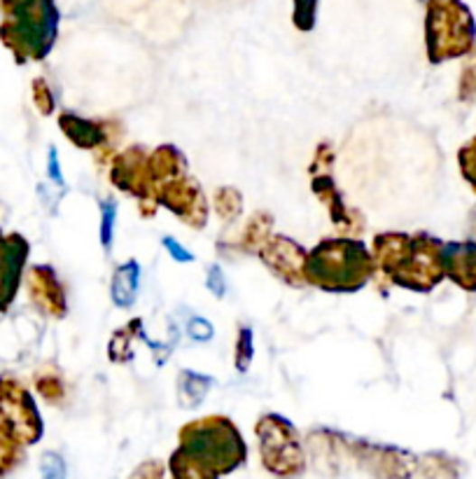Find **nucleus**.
I'll return each mask as SVG.
<instances>
[{
  "label": "nucleus",
  "mask_w": 476,
  "mask_h": 479,
  "mask_svg": "<svg viewBox=\"0 0 476 479\" xmlns=\"http://www.w3.org/2000/svg\"><path fill=\"white\" fill-rule=\"evenodd\" d=\"M376 265L362 239H322L306 255V283L325 293H358L374 277Z\"/></svg>",
  "instance_id": "obj_1"
},
{
  "label": "nucleus",
  "mask_w": 476,
  "mask_h": 479,
  "mask_svg": "<svg viewBox=\"0 0 476 479\" xmlns=\"http://www.w3.org/2000/svg\"><path fill=\"white\" fill-rule=\"evenodd\" d=\"M178 437L180 446L215 474L234 473L247 458L241 430L227 417L196 418L180 428Z\"/></svg>",
  "instance_id": "obj_2"
},
{
  "label": "nucleus",
  "mask_w": 476,
  "mask_h": 479,
  "mask_svg": "<svg viewBox=\"0 0 476 479\" xmlns=\"http://www.w3.org/2000/svg\"><path fill=\"white\" fill-rule=\"evenodd\" d=\"M474 45V14L462 0H427L425 47L432 63L467 57Z\"/></svg>",
  "instance_id": "obj_3"
},
{
  "label": "nucleus",
  "mask_w": 476,
  "mask_h": 479,
  "mask_svg": "<svg viewBox=\"0 0 476 479\" xmlns=\"http://www.w3.org/2000/svg\"><path fill=\"white\" fill-rule=\"evenodd\" d=\"M59 10L54 0H17L3 23V40L19 59H45L54 47Z\"/></svg>",
  "instance_id": "obj_4"
},
{
  "label": "nucleus",
  "mask_w": 476,
  "mask_h": 479,
  "mask_svg": "<svg viewBox=\"0 0 476 479\" xmlns=\"http://www.w3.org/2000/svg\"><path fill=\"white\" fill-rule=\"evenodd\" d=\"M264 468L274 477L297 479L306 470V454L297 428L280 414H264L255 426Z\"/></svg>",
  "instance_id": "obj_5"
},
{
  "label": "nucleus",
  "mask_w": 476,
  "mask_h": 479,
  "mask_svg": "<svg viewBox=\"0 0 476 479\" xmlns=\"http://www.w3.org/2000/svg\"><path fill=\"white\" fill-rule=\"evenodd\" d=\"M446 278L443 271V241L418 231L411 237V249L390 283L414 293H430Z\"/></svg>",
  "instance_id": "obj_6"
},
{
  "label": "nucleus",
  "mask_w": 476,
  "mask_h": 479,
  "mask_svg": "<svg viewBox=\"0 0 476 479\" xmlns=\"http://www.w3.org/2000/svg\"><path fill=\"white\" fill-rule=\"evenodd\" d=\"M0 430L19 445H35L42 437V418L33 398L14 379H0Z\"/></svg>",
  "instance_id": "obj_7"
},
{
  "label": "nucleus",
  "mask_w": 476,
  "mask_h": 479,
  "mask_svg": "<svg viewBox=\"0 0 476 479\" xmlns=\"http://www.w3.org/2000/svg\"><path fill=\"white\" fill-rule=\"evenodd\" d=\"M147 150L143 146H131L124 153L115 155L110 162V181L117 190L126 192L138 199L140 215L152 218L157 213L159 203L152 197L150 166H147Z\"/></svg>",
  "instance_id": "obj_8"
},
{
  "label": "nucleus",
  "mask_w": 476,
  "mask_h": 479,
  "mask_svg": "<svg viewBox=\"0 0 476 479\" xmlns=\"http://www.w3.org/2000/svg\"><path fill=\"white\" fill-rule=\"evenodd\" d=\"M348 451L358 461L359 468L367 470L376 479H411L418 468V458L399 446L350 440Z\"/></svg>",
  "instance_id": "obj_9"
},
{
  "label": "nucleus",
  "mask_w": 476,
  "mask_h": 479,
  "mask_svg": "<svg viewBox=\"0 0 476 479\" xmlns=\"http://www.w3.org/2000/svg\"><path fill=\"white\" fill-rule=\"evenodd\" d=\"M63 136L79 150H91L98 164H110L117 150L119 127L112 122H96V119L79 117L75 113H61L59 117Z\"/></svg>",
  "instance_id": "obj_10"
},
{
  "label": "nucleus",
  "mask_w": 476,
  "mask_h": 479,
  "mask_svg": "<svg viewBox=\"0 0 476 479\" xmlns=\"http://www.w3.org/2000/svg\"><path fill=\"white\" fill-rule=\"evenodd\" d=\"M154 202L159 206H166L173 215H178L180 222L190 225L191 230H201L208 222V203L203 197V190L194 178L187 174L178 175L173 181L163 183L154 190Z\"/></svg>",
  "instance_id": "obj_11"
},
{
  "label": "nucleus",
  "mask_w": 476,
  "mask_h": 479,
  "mask_svg": "<svg viewBox=\"0 0 476 479\" xmlns=\"http://www.w3.org/2000/svg\"><path fill=\"white\" fill-rule=\"evenodd\" d=\"M257 255L264 265H266V269L283 283H287L292 287L308 286L306 274H303L308 253L294 239L275 234V237H271L269 241L264 243Z\"/></svg>",
  "instance_id": "obj_12"
},
{
  "label": "nucleus",
  "mask_w": 476,
  "mask_h": 479,
  "mask_svg": "<svg viewBox=\"0 0 476 479\" xmlns=\"http://www.w3.org/2000/svg\"><path fill=\"white\" fill-rule=\"evenodd\" d=\"M311 190H313L315 197L322 202V206H325L327 213H330L331 225H334L336 230L341 231V234H348V237H359V234H362V215H359L353 206H348L341 190L336 187L334 178H331L330 174L313 175Z\"/></svg>",
  "instance_id": "obj_13"
},
{
  "label": "nucleus",
  "mask_w": 476,
  "mask_h": 479,
  "mask_svg": "<svg viewBox=\"0 0 476 479\" xmlns=\"http://www.w3.org/2000/svg\"><path fill=\"white\" fill-rule=\"evenodd\" d=\"M28 290H31V299L35 302L42 314L54 318H63L68 311L66 290L56 278L54 269L47 265H38L28 274Z\"/></svg>",
  "instance_id": "obj_14"
},
{
  "label": "nucleus",
  "mask_w": 476,
  "mask_h": 479,
  "mask_svg": "<svg viewBox=\"0 0 476 479\" xmlns=\"http://www.w3.org/2000/svg\"><path fill=\"white\" fill-rule=\"evenodd\" d=\"M26 255L28 243L19 234L0 239V309H7L14 299Z\"/></svg>",
  "instance_id": "obj_15"
},
{
  "label": "nucleus",
  "mask_w": 476,
  "mask_h": 479,
  "mask_svg": "<svg viewBox=\"0 0 476 479\" xmlns=\"http://www.w3.org/2000/svg\"><path fill=\"white\" fill-rule=\"evenodd\" d=\"M443 271L446 278L467 293H476V241L443 243Z\"/></svg>",
  "instance_id": "obj_16"
},
{
  "label": "nucleus",
  "mask_w": 476,
  "mask_h": 479,
  "mask_svg": "<svg viewBox=\"0 0 476 479\" xmlns=\"http://www.w3.org/2000/svg\"><path fill=\"white\" fill-rule=\"evenodd\" d=\"M411 249V237L402 234V231H383L376 234L371 241V258H374L376 269L381 271L383 277L390 281L395 277V271L402 267Z\"/></svg>",
  "instance_id": "obj_17"
},
{
  "label": "nucleus",
  "mask_w": 476,
  "mask_h": 479,
  "mask_svg": "<svg viewBox=\"0 0 476 479\" xmlns=\"http://www.w3.org/2000/svg\"><path fill=\"white\" fill-rule=\"evenodd\" d=\"M147 166H150L152 197H154V190H157L159 185L187 174L185 155L180 153L175 146H159L157 150L150 153V157H147Z\"/></svg>",
  "instance_id": "obj_18"
},
{
  "label": "nucleus",
  "mask_w": 476,
  "mask_h": 479,
  "mask_svg": "<svg viewBox=\"0 0 476 479\" xmlns=\"http://www.w3.org/2000/svg\"><path fill=\"white\" fill-rule=\"evenodd\" d=\"M138 286H140V267L135 259H129L115 269V277L110 283V297L115 302V306L119 309H129L134 306L135 297H138Z\"/></svg>",
  "instance_id": "obj_19"
},
{
  "label": "nucleus",
  "mask_w": 476,
  "mask_h": 479,
  "mask_svg": "<svg viewBox=\"0 0 476 479\" xmlns=\"http://www.w3.org/2000/svg\"><path fill=\"white\" fill-rule=\"evenodd\" d=\"M271 230H274V218H271L266 211H259V213L252 215L250 221H247V225L243 227L236 249L243 250V253H259L264 243L274 237Z\"/></svg>",
  "instance_id": "obj_20"
},
{
  "label": "nucleus",
  "mask_w": 476,
  "mask_h": 479,
  "mask_svg": "<svg viewBox=\"0 0 476 479\" xmlns=\"http://www.w3.org/2000/svg\"><path fill=\"white\" fill-rule=\"evenodd\" d=\"M213 386V379L206 374L191 372V370H182L178 374V400L185 409H194L203 402V398L208 395Z\"/></svg>",
  "instance_id": "obj_21"
},
{
  "label": "nucleus",
  "mask_w": 476,
  "mask_h": 479,
  "mask_svg": "<svg viewBox=\"0 0 476 479\" xmlns=\"http://www.w3.org/2000/svg\"><path fill=\"white\" fill-rule=\"evenodd\" d=\"M418 479H462L460 477V463L442 451H430L418 461Z\"/></svg>",
  "instance_id": "obj_22"
},
{
  "label": "nucleus",
  "mask_w": 476,
  "mask_h": 479,
  "mask_svg": "<svg viewBox=\"0 0 476 479\" xmlns=\"http://www.w3.org/2000/svg\"><path fill=\"white\" fill-rule=\"evenodd\" d=\"M168 468H171L173 479H218V474H215L213 470L206 468L201 461H196L182 446H178V449L171 454Z\"/></svg>",
  "instance_id": "obj_23"
},
{
  "label": "nucleus",
  "mask_w": 476,
  "mask_h": 479,
  "mask_svg": "<svg viewBox=\"0 0 476 479\" xmlns=\"http://www.w3.org/2000/svg\"><path fill=\"white\" fill-rule=\"evenodd\" d=\"M140 327H143V323L138 321V318H134V321L129 323V325L119 327L117 333L112 334L110 339V346H107V355H110L112 362H129L131 361V344H134V339L140 337Z\"/></svg>",
  "instance_id": "obj_24"
},
{
  "label": "nucleus",
  "mask_w": 476,
  "mask_h": 479,
  "mask_svg": "<svg viewBox=\"0 0 476 479\" xmlns=\"http://www.w3.org/2000/svg\"><path fill=\"white\" fill-rule=\"evenodd\" d=\"M213 206L215 213H218L224 222H234L243 211V194L236 190V187L222 185L215 190Z\"/></svg>",
  "instance_id": "obj_25"
},
{
  "label": "nucleus",
  "mask_w": 476,
  "mask_h": 479,
  "mask_svg": "<svg viewBox=\"0 0 476 479\" xmlns=\"http://www.w3.org/2000/svg\"><path fill=\"white\" fill-rule=\"evenodd\" d=\"M458 96L460 101H476V45L471 47V52L467 54L465 66H462V73H460L458 82Z\"/></svg>",
  "instance_id": "obj_26"
},
{
  "label": "nucleus",
  "mask_w": 476,
  "mask_h": 479,
  "mask_svg": "<svg viewBox=\"0 0 476 479\" xmlns=\"http://www.w3.org/2000/svg\"><path fill=\"white\" fill-rule=\"evenodd\" d=\"M252 358H255V346H252V330L247 325L238 327V334H236V370L238 372H247Z\"/></svg>",
  "instance_id": "obj_27"
},
{
  "label": "nucleus",
  "mask_w": 476,
  "mask_h": 479,
  "mask_svg": "<svg viewBox=\"0 0 476 479\" xmlns=\"http://www.w3.org/2000/svg\"><path fill=\"white\" fill-rule=\"evenodd\" d=\"M35 389L40 390V395H42L47 402H54V405H59V402L66 398V386H63L61 377L54 372L40 374L38 381H35Z\"/></svg>",
  "instance_id": "obj_28"
},
{
  "label": "nucleus",
  "mask_w": 476,
  "mask_h": 479,
  "mask_svg": "<svg viewBox=\"0 0 476 479\" xmlns=\"http://www.w3.org/2000/svg\"><path fill=\"white\" fill-rule=\"evenodd\" d=\"M22 461V449L19 442L12 440L5 430H0V477L10 473L17 463Z\"/></svg>",
  "instance_id": "obj_29"
},
{
  "label": "nucleus",
  "mask_w": 476,
  "mask_h": 479,
  "mask_svg": "<svg viewBox=\"0 0 476 479\" xmlns=\"http://www.w3.org/2000/svg\"><path fill=\"white\" fill-rule=\"evenodd\" d=\"M458 164H460V174H462V178L470 183V187L476 194V136L458 150Z\"/></svg>",
  "instance_id": "obj_30"
},
{
  "label": "nucleus",
  "mask_w": 476,
  "mask_h": 479,
  "mask_svg": "<svg viewBox=\"0 0 476 479\" xmlns=\"http://www.w3.org/2000/svg\"><path fill=\"white\" fill-rule=\"evenodd\" d=\"M315 10H318V0H294V12H292V22L299 31L308 33L315 26Z\"/></svg>",
  "instance_id": "obj_31"
},
{
  "label": "nucleus",
  "mask_w": 476,
  "mask_h": 479,
  "mask_svg": "<svg viewBox=\"0 0 476 479\" xmlns=\"http://www.w3.org/2000/svg\"><path fill=\"white\" fill-rule=\"evenodd\" d=\"M115 215H117V203L112 199L101 202V243L103 249H112V230H115Z\"/></svg>",
  "instance_id": "obj_32"
},
{
  "label": "nucleus",
  "mask_w": 476,
  "mask_h": 479,
  "mask_svg": "<svg viewBox=\"0 0 476 479\" xmlns=\"http://www.w3.org/2000/svg\"><path fill=\"white\" fill-rule=\"evenodd\" d=\"M40 474L42 479H66V461L56 451H47L40 458Z\"/></svg>",
  "instance_id": "obj_33"
},
{
  "label": "nucleus",
  "mask_w": 476,
  "mask_h": 479,
  "mask_svg": "<svg viewBox=\"0 0 476 479\" xmlns=\"http://www.w3.org/2000/svg\"><path fill=\"white\" fill-rule=\"evenodd\" d=\"M331 164H334V147H331L330 143H320V146L315 147L313 162H311V174H330Z\"/></svg>",
  "instance_id": "obj_34"
},
{
  "label": "nucleus",
  "mask_w": 476,
  "mask_h": 479,
  "mask_svg": "<svg viewBox=\"0 0 476 479\" xmlns=\"http://www.w3.org/2000/svg\"><path fill=\"white\" fill-rule=\"evenodd\" d=\"M33 101L42 115H51V110H54V96H51L50 85L42 78L33 82Z\"/></svg>",
  "instance_id": "obj_35"
},
{
  "label": "nucleus",
  "mask_w": 476,
  "mask_h": 479,
  "mask_svg": "<svg viewBox=\"0 0 476 479\" xmlns=\"http://www.w3.org/2000/svg\"><path fill=\"white\" fill-rule=\"evenodd\" d=\"M187 334H190V339H194V342H210L215 330L213 325H210V321H206V318L201 316H194L187 323Z\"/></svg>",
  "instance_id": "obj_36"
},
{
  "label": "nucleus",
  "mask_w": 476,
  "mask_h": 479,
  "mask_svg": "<svg viewBox=\"0 0 476 479\" xmlns=\"http://www.w3.org/2000/svg\"><path fill=\"white\" fill-rule=\"evenodd\" d=\"M129 479H163V463L162 461H145L131 473Z\"/></svg>",
  "instance_id": "obj_37"
},
{
  "label": "nucleus",
  "mask_w": 476,
  "mask_h": 479,
  "mask_svg": "<svg viewBox=\"0 0 476 479\" xmlns=\"http://www.w3.org/2000/svg\"><path fill=\"white\" fill-rule=\"evenodd\" d=\"M206 286H208V290L215 295V297H224V293H227V281H224V274H222V269H219V265H213L210 269H208Z\"/></svg>",
  "instance_id": "obj_38"
},
{
  "label": "nucleus",
  "mask_w": 476,
  "mask_h": 479,
  "mask_svg": "<svg viewBox=\"0 0 476 479\" xmlns=\"http://www.w3.org/2000/svg\"><path fill=\"white\" fill-rule=\"evenodd\" d=\"M162 246L171 253V258H173L175 262H194V255H191L187 249H182L173 237H163Z\"/></svg>",
  "instance_id": "obj_39"
},
{
  "label": "nucleus",
  "mask_w": 476,
  "mask_h": 479,
  "mask_svg": "<svg viewBox=\"0 0 476 479\" xmlns=\"http://www.w3.org/2000/svg\"><path fill=\"white\" fill-rule=\"evenodd\" d=\"M47 174H50L54 185L63 187V174L61 166H59V153H56L54 147H50V155H47Z\"/></svg>",
  "instance_id": "obj_40"
},
{
  "label": "nucleus",
  "mask_w": 476,
  "mask_h": 479,
  "mask_svg": "<svg viewBox=\"0 0 476 479\" xmlns=\"http://www.w3.org/2000/svg\"><path fill=\"white\" fill-rule=\"evenodd\" d=\"M470 230H471V237H474V241H476V209L471 211V215H470Z\"/></svg>",
  "instance_id": "obj_41"
},
{
  "label": "nucleus",
  "mask_w": 476,
  "mask_h": 479,
  "mask_svg": "<svg viewBox=\"0 0 476 479\" xmlns=\"http://www.w3.org/2000/svg\"><path fill=\"white\" fill-rule=\"evenodd\" d=\"M3 3H5L7 7H12V5H14V3H17V0H3Z\"/></svg>",
  "instance_id": "obj_42"
}]
</instances>
